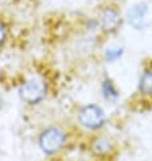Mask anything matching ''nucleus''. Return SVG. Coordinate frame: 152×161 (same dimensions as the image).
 Here are the masks:
<instances>
[{"label":"nucleus","instance_id":"obj_1","mask_svg":"<svg viewBox=\"0 0 152 161\" xmlns=\"http://www.w3.org/2000/svg\"><path fill=\"white\" fill-rule=\"evenodd\" d=\"M66 144V134L57 126L46 127L39 134V147L46 154H55Z\"/></svg>","mask_w":152,"mask_h":161},{"label":"nucleus","instance_id":"obj_2","mask_svg":"<svg viewBox=\"0 0 152 161\" xmlns=\"http://www.w3.org/2000/svg\"><path fill=\"white\" fill-rule=\"evenodd\" d=\"M123 25V15L116 6H105L98 11L97 26L104 34H114Z\"/></svg>","mask_w":152,"mask_h":161},{"label":"nucleus","instance_id":"obj_3","mask_svg":"<svg viewBox=\"0 0 152 161\" xmlns=\"http://www.w3.org/2000/svg\"><path fill=\"white\" fill-rule=\"evenodd\" d=\"M78 122L88 130H100L106 122L104 110L97 104H86L78 113Z\"/></svg>","mask_w":152,"mask_h":161},{"label":"nucleus","instance_id":"obj_4","mask_svg":"<svg viewBox=\"0 0 152 161\" xmlns=\"http://www.w3.org/2000/svg\"><path fill=\"white\" fill-rule=\"evenodd\" d=\"M47 88L41 79H30L24 81L19 88V95L22 100L27 104H37L42 102L46 96Z\"/></svg>","mask_w":152,"mask_h":161},{"label":"nucleus","instance_id":"obj_5","mask_svg":"<svg viewBox=\"0 0 152 161\" xmlns=\"http://www.w3.org/2000/svg\"><path fill=\"white\" fill-rule=\"evenodd\" d=\"M147 15H148V6L145 3H137L128 11L127 14L128 23L133 26L135 29L140 30L145 26Z\"/></svg>","mask_w":152,"mask_h":161},{"label":"nucleus","instance_id":"obj_6","mask_svg":"<svg viewBox=\"0 0 152 161\" xmlns=\"http://www.w3.org/2000/svg\"><path fill=\"white\" fill-rule=\"evenodd\" d=\"M90 150L97 157H106V156H109L114 150V144L109 137L101 136L93 140L90 145Z\"/></svg>","mask_w":152,"mask_h":161},{"label":"nucleus","instance_id":"obj_7","mask_svg":"<svg viewBox=\"0 0 152 161\" xmlns=\"http://www.w3.org/2000/svg\"><path fill=\"white\" fill-rule=\"evenodd\" d=\"M139 92L144 96L152 95V70L147 69L140 76V80H139Z\"/></svg>","mask_w":152,"mask_h":161},{"label":"nucleus","instance_id":"obj_8","mask_svg":"<svg viewBox=\"0 0 152 161\" xmlns=\"http://www.w3.org/2000/svg\"><path fill=\"white\" fill-rule=\"evenodd\" d=\"M102 89H104V92H105V96H106V97H109V96L116 97V96H117V89L114 88L113 83H112L110 80H106V81H104Z\"/></svg>","mask_w":152,"mask_h":161},{"label":"nucleus","instance_id":"obj_9","mask_svg":"<svg viewBox=\"0 0 152 161\" xmlns=\"http://www.w3.org/2000/svg\"><path fill=\"white\" fill-rule=\"evenodd\" d=\"M123 49H110V50L106 53V58H108L109 61H114V60H117L120 56H121V52Z\"/></svg>","mask_w":152,"mask_h":161},{"label":"nucleus","instance_id":"obj_10","mask_svg":"<svg viewBox=\"0 0 152 161\" xmlns=\"http://www.w3.org/2000/svg\"><path fill=\"white\" fill-rule=\"evenodd\" d=\"M7 39V26L3 20H0V46L6 42Z\"/></svg>","mask_w":152,"mask_h":161},{"label":"nucleus","instance_id":"obj_11","mask_svg":"<svg viewBox=\"0 0 152 161\" xmlns=\"http://www.w3.org/2000/svg\"><path fill=\"white\" fill-rule=\"evenodd\" d=\"M2 107H3V97L0 96V108H2Z\"/></svg>","mask_w":152,"mask_h":161}]
</instances>
